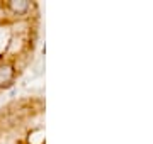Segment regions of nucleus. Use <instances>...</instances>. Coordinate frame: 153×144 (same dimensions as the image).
<instances>
[{"mask_svg": "<svg viewBox=\"0 0 153 144\" xmlns=\"http://www.w3.org/2000/svg\"><path fill=\"white\" fill-rule=\"evenodd\" d=\"M10 9L16 14H24L29 9V2H26V0H14V2H10Z\"/></svg>", "mask_w": 153, "mask_h": 144, "instance_id": "f03ea898", "label": "nucleus"}, {"mask_svg": "<svg viewBox=\"0 0 153 144\" xmlns=\"http://www.w3.org/2000/svg\"><path fill=\"white\" fill-rule=\"evenodd\" d=\"M12 75H14V70H12V66H9V65L0 66V85H4V83H7V82H10Z\"/></svg>", "mask_w": 153, "mask_h": 144, "instance_id": "f257e3e1", "label": "nucleus"}]
</instances>
